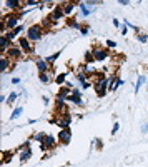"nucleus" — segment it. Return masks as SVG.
I'll return each mask as SVG.
<instances>
[{
	"label": "nucleus",
	"mask_w": 148,
	"mask_h": 167,
	"mask_svg": "<svg viewBox=\"0 0 148 167\" xmlns=\"http://www.w3.org/2000/svg\"><path fill=\"white\" fill-rule=\"evenodd\" d=\"M80 32H82V35H88V27H82Z\"/></svg>",
	"instance_id": "nucleus-33"
},
{
	"label": "nucleus",
	"mask_w": 148,
	"mask_h": 167,
	"mask_svg": "<svg viewBox=\"0 0 148 167\" xmlns=\"http://www.w3.org/2000/svg\"><path fill=\"white\" fill-rule=\"evenodd\" d=\"M19 20H20V13H10V15L3 17L2 22L5 24V27L9 28V30H13V28L19 27Z\"/></svg>",
	"instance_id": "nucleus-4"
},
{
	"label": "nucleus",
	"mask_w": 148,
	"mask_h": 167,
	"mask_svg": "<svg viewBox=\"0 0 148 167\" xmlns=\"http://www.w3.org/2000/svg\"><path fill=\"white\" fill-rule=\"evenodd\" d=\"M146 82V77L145 75H140L138 77V80H136V85H135V94H138L140 92V89H142V85Z\"/></svg>",
	"instance_id": "nucleus-19"
},
{
	"label": "nucleus",
	"mask_w": 148,
	"mask_h": 167,
	"mask_svg": "<svg viewBox=\"0 0 148 167\" xmlns=\"http://www.w3.org/2000/svg\"><path fill=\"white\" fill-rule=\"evenodd\" d=\"M91 54H93L95 62H103V60L108 59V52H107V49H103V47H95L93 50H91Z\"/></svg>",
	"instance_id": "nucleus-6"
},
{
	"label": "nucleus",
	"mask_w": 148,
	"mask_h": 167,
	"mask_svg": "<svg viewBox=\"0 0 148 167\" xmlns=\"http://www.w3.org/2000/svg\"><path fill=\"white\" fill-rule=\"evenodd\" d=\"M37 69L40 70V74L47 72V70H48V64H47V60H45V59H37Z\"/></svg>",
	"instance_id": "nucleus-14"
},
{
	"label": "nucleus",
	"mask_w": 148,
	"mask_h": 167,
	"mask_svg": "<svg viewBox=\"0 0 148 167\" xmlns=\"http://www.w3.org/2000/svg\"><path fill=\"white\" fill-rule=\"evenodd\" d=\"M67 100L72 102V104H75V105H83L82 97H80V95H77V94H70L68 97H67Z\"/></svg>",
	"instance_id": "nucleus-15"
},
{
	"label": "nucleus",
	"mask_w": 148,
	"mask_h": 167,
	"mask_svg": "<svg viewBox=\"0 0 148 167\" xmlns=\"http://www.w3.org/2000/svg\"><path fill=\"white\" fill-rule=\"evenodd\" d=\"M3 5H5L9 10H15L17 7L20 5V2H19V0H7V2L3 3Z\"/></svg>",
	"instance_id": "nucleus-18"
},
{
	"label": "nucleus",
	"mask_w": 148,
	"mask_h": 167,
	"mask_svg": "<svg viewBox=\"0 0 148 167\" xmlns=\"http://www.w3.org/2000/svg\"><path fill=\"white\" fill-rule=\"evenodd\" d=\"M63 7V12H65V15H70V13L75 10V7H78V3H73V2H63L62 3Z\"/></svg>",
	"instance_id": "nucleus-13"
},
{
	"label": "nucleus",
	"mask_w": 148,
	"mask_h": 167,
	"mask_svg": "<svg viewBox=\"0 0 148 167\" xmlns=\"http://www.w3.org/2000/svg\"><path fill=\"white\" fill-rule=\"evenodd\" d=\"M12 84H20V79H19V77H13V79H12Z\"/></svg>",
	"instance_id": "nucleus-35"
},
{
	"label": "nucleus",
	"mask_w": 148,
	"mask_h": 167,
	"mask_svg": "<svg viewBox=\"0 0 148 167\" xmlns=\"http://www.w3.org/2000/svg\"><path fill=\"white\" fill-rule=\"evenodd\" d=\"M58 140L62 142V144L67 145L70 140H72V130H70V129H62L58 132Z\"/></svg>",
	"instance_id": "nucleus-10"
},
{
	"label": "nucleus",
	"mask_w": 148,
	"mask_h": 167,
	"mask_svg": "<svg viewBox=\"0 0 148 167\" xmlns=\"http://www.w3.org/2000/svg\"><path fill=\"white\" fill-rule=\"evenodd\" d=\"M113 25H115V27L118 28L120 25H122V24H120V20H117V19H113Z\"/></svg>",
	"instance_id": "nucleus-36"
},
{
	"label": "nucleus",
	"mask_w": 148,
	"mask_h": 167,
	"mask_svg": "<svg viewBox=\"0 0 148 167\" xmlns=\"http://www.w3.org/2000/svg\"><path fill=\"white\" fill-rule=\"evenodd\" d=\"M19 47L22 49L25 54H33V47L30 45V40L27 37H20L19 38Z\"/></svg>",
	"instance_id": "nucleus-8"
},
{
	"label": "nucleus",
	"mask_w": 148,
	"mask_h": 167,
	"mask_svg": "<svg viewBox=\"0 0 148 167\" xmlns=\"http://www.w3.org/2000/svg\"><path fill=\"white\" fill-rule=\"evenodd\" d=\"M68 25H70V27H73V28H82V27H80V24H78V22H75V19H70Z\"/></svg>",
	"instance_id": "nucleus-28"
},
{
	"label": "nucleus",
	"mask_w": 148,
	"mask_h": 167,
	"mask_svg": "<svg viewBox=\"0 0 148 167\" xmlns=\"http://www.w3.org/2000/svg\"><path fill=\"white\" fill-rule=\"evenodd\" d=\"M12 157H13V152H12V151L3 152V164H7L9 161H12Z\"/></svg>",
	"instance_id": "nucleus-23"
},
{
	"label": "nucleus",
	"mask_w": 148,
	"mask_h": 167,
	"mask_svg": "<svg viewBox=\"0 0 148 167\" xmlns=\"http://www.w3.org/2000/svg\"><path fill=\"white\" fill-rule=\"evenodd\" d=\"M142 132H143V134H146V132H148V122H145V124H143V127H142Z\"/></svg>",
	"instance_id": "nucleus-34"
},
{
	"label": "nucleus",
	"mask_w": 148,
	"mask_h": 167,
	"mask_svg": "<svg viewBox=\"0 0 148 167\" xmlns=\"http://www.w3.org/2000/svg\"><path fill=\"white\" fill-rule=\"evenodd\" d=\"M55 145H57V140H55V137L47 136V137H45V140H43V144H40V147H42V151H50V149L55 147Z\"/></svg>",
	"instance_id": "nucleus-11"
},
{
	"label": "nucleus",
	"mask_w": 148,
	"mask_h": 167,
	"mask_svg": "<svg viewBox=\"0 0 148 167\" xmlns=\"http://www.w3.org/2000/svg\"><path fill=\"white\" fill-rule=\"evenodd\" d=\"M110 82L112 80L105 79V77L98 72V80H97V84H95V90H97L98 97H105V95H107V90H108L107 87H110Z\"/></svg>",
	"instance_id": "nucleus-1"
},
{
	"label": "nucleus",
	"mask_w": 148,
	"mask_h": 167,
	"mask_svg": "<svg viewBox=\"0 0 148 167\" xmlns=\"http://www.w3.org/2000/svg\"><path fill=\"white\" fill-rule=\"evenodd\" d=\"M138 40L142 44H145V42H148V35H138Z\"/></svg>",
	"instance_id": "nucleus-31"
},
{
	"label": "nucleus",
	"mask_w": 148,
	"mask_h": 167,
	"mask_svg": "<svg viewBox=\"0 0 148 167\" xmlns=\"http://www.w3.org/2000/svg\"><path fill=\"white\" fill-rule=\"evenodd\" d=\"M42 35H43V30H42L40 25H32L27 28V38L30 42H38L42 38Z\"/></svg>",
	"instance_id": "nucleus-3"
},
{
	"label": "nucleus",
	"mask_w": 148,
	"mask_h": 167,
	"mask_svg": "<svg viewBox=\"0 0 148 167\" xmlns=\"http://www.w3.org/2000/svg\"><path fill=\"white\" fill-rule=\"evenodd\" d=\"M120 3H122V5H130L128 0H120Z\"/></svg>",
	"instance_id": "nucleus-38"
},
{
	"label": "nucleus",
	"mask_w": 148,
	"mask_h": 167,
	"mask_svg": "<svg viewBox=\"0 0 148 167\" xmlns=\"http://www.w3.org/2000/svg\"><path fill=\"white\" fill-rule=\"evenodd\" d=\"M82 87H83V89H90V84H88V82H85V84L82 85Z\"/></svg>",
	"instance_id": "nucleus-39"
},
{
	"label": "nucleus",
	"mask_w": 148,
	"mask_h": 167,
	"mask_svg": "<svg viewBox=\"0 0 148 167\" xmlns=\"http://www.w3.org/2000/svg\"><path fill=\"white\" fill-rule=\"evenodd\" d=\"M118 129H120V124H118V122H115V125H113V129H112V134H113V136H115V134H117V132H118Z\"/></svg>",
	"instance_id": "nucleus-32"
},
{
	"label": "nucleus",
	"mask_w": 148,
	"mask_h": 167,
	"mask_svg": "<svg viewBox=\"0 0 148 167\" xmlns=\"http://www.w3.org/2000/svg\"><path fill=\"white\" fill-rule=\"evenodd\" d=\"M22 112H23V107H17L15 111L12 112V115H10V120H15V119H19V117L22 115Z\"/></svg>",
	"instance_id": "nucleus-20"
},
{
	"label": "nucleus",
	"mask_w": 148,
	"mask_h": 167,
	"mask_svg": "<svg viewBox=\"0 0 148 167\" xmlns=\"http://www.w3.org/2000/svg\"><path fill=\"white\" fill-rule=\"evenodd\" d=\"M0 45H2V49H0V50H2V52H7L13 44H12V40H10V38H7L5 35H2V37H0Z\"/></svg>",
	"instance_id": "nucleus-12"
},
{
	"label": "nucleus",
	"mask_w": 148,
	"mask_h": 167,
	"mask_svg": "<svg viewBox=\"0 0 148 167\" xmlns=\"http://www.w3.org/2000/svg\"><path fill=\"white\" fill-rule=\"evenodd\" d=\"M23 54H25V52H23L22 49L19 47V44H17V45H12V47L7 50V57H9L10 60H20Z\"/></svg>",
	"instance_id": "nucleus-5"
},
{
	"label": "nucleus",
	"mask_w": 148,
	"mask_h": 167,
	"mask_svg": "<svg viewBox=\"0 0 148 167\" xmlns=\"http://www.w3.org/2000/svg\"><path fill=\"white\" fill-rule=\"evenodd\" d=\"M126 30H128V28H126V25H123V27H122V34L126 35Z\"/></svg>",
	"instance_id": "nucleus-37"
},
{
	"label": "nucleus",
	"mask_w": 148,
	"mask_h": 167,
	"mask_svg": "<svg viewBox=\"0 0 148 167\" xmlns=\"http://www.w3.org/2000/svg\"><path fill=\"white\" fill-rule=\"evenodd\" d=\"M60 54H62V52H60V50H58V52H55V54H53V55H48V57H47V59H45V60H47V64H48V65H50V64H53V62H55V60H57V59H58V57H60Z\"/></svg>",
	"instance_id": "nucleus-21"
},
{
	"label": "nucleus",
	"mask_w": 148,
	"mask_h": 167,
	"mask_svg": "<svg viewBox=\"0 0 148 167\" xmlns=\"http://www.w3.org/2000/svg\"><path fill=\"white\" fill-rule=\"evenodd\" d=\"M97 3L100 2H80L78 3V10H80V15L82 17H88L90 13H93L95 10H97Z\"/></svg>",
	"instance_id": "nucleus-2"
},
{
	"label": "nucleus",
	"mask_w": 148,
	"mask_h": 167,
	"mask_svg": "<svg viewBox=\"0 0 148 167\" xmlns=\"http://www.w3.org/2000/svg\"><path fill=\"white\" fill-rule=\"evenodd\" d=\"M85 62L88 64V65H90L91 62H95V59H93V54H91V52H87V54H85Z\"/></svg>",
	"instance_id": "nucleus-27"
},
{
	"label": "nucleus",
	"mask_w": 148,
	"mask_h": 167,
	"mask_svg": "<svg viewBox=\"0 0 148 167\" xmlns=\"http://www.w3.org/2000/svg\"><path fill=\"white\" fill-rule=\"evenodd\" d=\"M17 97H19V94H17V92H12V94H10L9 97H7V102H9V104H13Z\"/></svg>",
	"instance_id": "nucleus-26"
},
{
	"label": "nucleus",
	"mask_w": 148,
	"mask_h": 167,
	"mask_svg": "<svg viewBox=\"0 0 148 167\" xmlns=\"http://www.w3.org/2000/svg\"><path fill=\"white\" fill-rule=\"evenodd\" d=\"M65 79H67V74H58L57 79H55V82H57L58 85H62L63 82H65Z\"/></svg>",
	"instance_id": "nucleus-25"
},
{
	"label": "nucleus",
	"mask_w": 148,
	"mask_h": 167,
	"mask_svg": "<svg viewBox=\"0 0 148 167\" xmlns=\"http://www.w3.org/2000/svg\"><path fill=\"white\" fill-rule=\"evenodd\" d=\"M38 79H40V82H43V84H48V82H50V75H48V72L38 74Z\"/></svg>",
	"instance_id": "nucleus-22"
},
{
	"label": "nucleus",
	"mask_w": 148,
	"mask_h": 167,
	"mask_svg": "<svg viewBox=\"0 0 148 167\" xmlns=\"http://www.w3.org/2000/svg\"><path fill=\"white\" fill-rule=\"evenodd\" d=\"M45 137H47V134H35V136H33V139L35 140H37V142H40V144H43V140H45Z\"/></svg>",
	"instance_id": "nucleus-24"
},
{
	"label": "nucleus",
	"mask_w": 148,
	"mask_h": 167,
	"mask_svg": "<svg viewBox=\"0 0 148 167\" xmlns=\"http://www.w3.org/2000/svg\"><path fill=\"white\" fill-rule=\"evenodd\" d=\"M123 84V80L122 79H118V77H113V79H112V82H110V90H117L118 89V85H122Z\"/></svg>",
	"instance_id": "nucleus-17"
},
{
	"label": "nucleus",
	"mask_w": 148,
	"mask_h": 167,
	"mask_svg": "<svg viewBox=\"0 0 148 167\" xmlns=\"http://www.w3.org/2000/svg\"><path fill=\"white\" fill-rule=\"evenodd\" d=\"M125 25H126V28H132V30H138V27L133 25V24H130V20H125Z\"/></svg>",
	"instance_id": "nucleus-29"
},
{
	"label": "nucleus",
	"mask_w": 148,
	"mask_h": 167,
	"mask_svg": "<svg viewBox=\"0 0 148 167\" xmlns=\"http://www.w3.org/2000/svg\"><path fill=\"white\" fill-rule=\"evenodd\" d=\"M63 15H65V12H63V7L58 5V7H55V9L52 10V13H50V17H48V20H53V22H57V20L63 19Z\"/></svg>",
	"instance_id": "nucleus-9"
},
{
	"label": "nucleus",
	"mask_w": 148,
	"mask_h": 167,
	"mask_svg": "<svg viewBox=\"0 0 148 167\" xmlns=\"http://www.w3.org/2000/svg\"><path fill=\"white\" fill-rule=\"evenodd\" d=\"M107 47H108V49H117V42H113V40H107Z\"/></svg>",
	"instance_id": "nucleus-30"
},
{
	"label": "nucleus",
	"mask_w": 148,
	"mask_h": 167,
	"mask_svg": "<svg viewBox=\"0 0 148 167\" xmlns=\"http://www.w3.org/2000/svg\"><path fill=\"white\" fill-rule=\"evenodd\" d=\"M32 157V151H30V142H25V147H20V162L25 164L27 161Z\"/></svg>",
	"instance_id": "nucleus-7"
},
{
	"label": "nucleus",
	"mask_w": 148,
	"mask_h": 167,
	"mask_svg": "<svg viewBox=\"0 0 148 167\" xmlns=\"http://www.w3.org/2000/svg\"><path fill=\"white\" fill-rule=\"evenodd\" d=\"M9 67H10V59L9 57H2V59H0V70L5 74L7 70H9Z\"/></svg>",
	"instance_id": "nucleus-16"
}]
</instances>
